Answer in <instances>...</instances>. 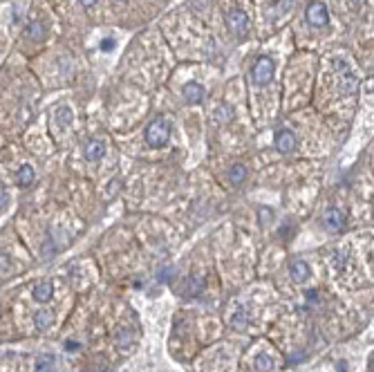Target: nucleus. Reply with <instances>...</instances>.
Masks as SVG:
<instances>
[{
  "label": "nucleus",
  "instance_id": "obj_5",
  "mask_svg": "<svg viewBox=\"0 0 374 372\" xmlns=\"http://www.w3.org/2000/svg\"><path fill=\"white\" fill-rule=\"evenodd\" d=\"M103 153H106V144L101 139H87L85 146H83V157L87 162H99L103 157Z\"/></svg>",
  "mask_w": 374,
  "mask_h": 372
},
{
  "label": "nucleus",
  "instance_id": "obj_6",
  "mask_svg": "<svg viewBox=\"0 0 374 372\" xmlns=\"http://www.w3.org/2000/svg\"><path fill=\"white\" fill-rule=\"evenodd\" d=\"M343 222H345V218H343V213L336 206H330V209L325 211L323 215V224L327 231H341L343 229Z\"/></svg>",
  "mask_w": 374,
  "mask_h": 372
},
{
  "label": "nucleus",
  "instance_id": "obj_11",
  "mask_svg": "<svg viewBox=\"0 0 374 372\" xmlns=\"http://www.w3.org/2000/svg\"><path fill=\"white\" fill-rule=\"evenodd\" d=\"M34 298L38 303H48L52 298V285L50 283H38V285L34 287Z\"/></svg>",
  "mask_w": 374,
  "mask_h": 372
},
{
  "label": "nucleus",
  "instance_id": "obj_24",
  "mask_svg": "<svg viewBox=\"0 0 374 372\" xmlns=\"http://www.w3.org/2000/svg\"><path fill=\"white\" fill-rule=\"evenodd\" d=\"M334 70H347V63L343 59H334Z\"/></svg>",
  "mask_w": 374,
  "mask_h": 372
},
{
  "label": "nucleus",
  "instance_id": "obj_4",
  "mask_svg": "<svg viewBox=\"0 0 374 372\" xmlns=\"http://www.w3.org/2000/svg\"><path fill=\"white\" fill-rule=\"evenodd\" d=\"M226 25L238 38H242L249 29V16L242 12V9H231V12L226 14Z\"/></svg>",
  "mask_w": 374,
  "mask_h": 372
},
{
  "label": "nucleus",
  "instance_id": "obj_1",
  "mask_svg": "<svg viewBox=\"0 0 374 372\" xmlns=\"http://www.w3.org/2000/svg\"><path fill=\"white\" fill-rule=\"evenodd\" d=\"M168 137H170V123L166 117H155L153 121L148 123L146 128V142L150 146L155 148H162L168 144Z\"/></svg>",
  "mask_w": 374,
  "mask_h": 372
},
{
  "label": "nucleus",
  "instance_id": "obj_13",
  "mask_svg": "<svg viewBox=\"0 0 374 372\" xmlns=\"http://www.w3.org/2000/svg\"><path fill=\"white\" fill-rule=\"evenodd\" d=\"M244 177H247V168L242 166V164H236L231 170H228V179H231V184H242Z\"/></svg>",
  "mask_w": 374,
  "mask_h": 372
},
{
  "label": "nucleus",
  "instance_id": "obj_26",
  "mask_svg": "<svg viewBox=\"0 0 374 372\" xmlns=\"http://www.w3.org/2000/svg\"><path fill=\"white\" fill-rule=\"evenodd\" d=\"M5 267H7V260H5V256H0V271H3Z\"/></svg>",
  "mask_w": 374,
  "mask_h": 372
},
{
  "label": "nucleus",
  "instance_id": "obj_23",
  "mask_svg": "<svg viewBox=\"0 0 374 372\" xmlns=\"http://www.w3.org/2000/svg\"><path fill=\"white\" fill-rule=\"evenodd\" d=\"M101 50H103V52H110V50H114V40H112V38H106V40H103V43H101Z\"/></svg>",
  "mask_w": 374,
  "mask_h": 372
},
{
  "label": "nucleus",
  "instance_id": "obj_2",
  "mask_svg": "<svg viewBox=\"0 0 374 372\" xmlns=\"http://www.w3.org/2000/svg\"><path fill=\"white\" fill-rule=\"evenodd\" d=\"M273 70H276V68H273V61H271V59H267V56L258 59L256 65H253V70H251L253 83H258V85L269 83V81L273 79Z\"/></svg>",
  "mask_w": 374,
  "mask_h": 372
},
{
  "label": "nucleus",
  "instance_id": "obj_14",
  "mask_svg": "<svg viewBox=\"0 0 374 372\" xmlns=\"http://www.w3.org/2000/svg\"><path fill=\"white\" fill-rule=\"evenodd\" d=\"M213 115H215V121L226 123V121H231V119H233V108H231V106H224V103H222V106L215 108V112H213Z\"/></svg>",
  "mask_w": 374,
  "mask_h": 372
},
{
  "label": "nucleus",
  "instance_id": "obj_17",
  "mask_svg": "<svg viewBox=\"0 0 374 372\" xmlns=\"http://www.w3.org/2000/svg\"><path fill=\"white\" fill-rule=\"evenodd\" d=\"M228 323H231V328H233V330H244V328L249 325V316H247V314H244L242 309H240V312L233 314L231 321H228Z\"/></svg>",
  "mask_w": 374,
  "mask_h": 372
},
{
  "label": "nucleus",
  "instance_id": "obj_7",
  "mask_svg": "<svg viewBox=\"0 0 374 372\" xmlns=\"http://www.w3.org/2000/svg\"><path fill=\"white\" fill-rule=\"evenodd\" d=\"M276 148L280 153H292L296 151V137L289 130H278L276 132Z\"/></svg>",
  "mask_w": 374,
  "mask_h": 372
},
{
  "label": "nucleus",
  "instance_id": "obj_25",
  "mask_svg": "<svg viewBox=\"0 0 374 372\" xmlns=\"http://www.w3.org/2000/svg\"><path fill=\"white\" fill-rule=\"evenodd\" d=\"M79 3L83 5V7H92V5H95L97 0H79Z\"/></svg>",
  "mask_w": 374,
  "mask_h": 372
},
{
  "label": "nucleus",
  "instance_id": "obj_9",
  "mask_svg": "<svg viewBox=\"0 0 374 372\" xmlns=\"http://www.w3.org/2000/svg\"><path fill=\"white\" fill-rule=\"evenodd\" d=\"M181 95H184V99L189 103H202L204 101V87L200 83H186Z\"/></svg>",
  "mask_w": 374,
  "mask_h": 372
},
{
  "label": "nucleus",
  "instance_id": "obj_18",
  "mask_svg": "<svg viewBox=\"0 0 374 372\" xmlns=\"http://www.w3.org/2000/svg\"><path fill=\"white\" fill-rule=\"evenodd\" d=\"M34 182V168L32 166H23L18 170V184L20 186H29Z\"/></svg>",
  "mask_w": 374,
  "mask_h": 372
},
{
  "label": "nucleus",
  "instance_id": "obj_3",
  "mask_svg": "<svg viewBox=\"0 0 374 372\" xmlns=\"http://www.w3.org/2000/svg\"><path fill=\"white\" fill-rule=\"evenodd\" d=\"M305 18H307L309 25H314V27H325L327 23H330V14H327V7L320 0H314V3L307 7V12H305Z\"/></svg>",
  "mask_w": 374,
  "mask_h": 372
},
{
  "label": "nucleus",
  "instance_id": "obj_12",
  "mask_svg": "<svg viewBox=\"0 0 374 372\" xmlns=\"http://www.w3.org/2000/svg\"><path fill=\"white\" fill-rule=\"evenodd\" d=\"M45 32H48V29H45L43 23H32L27 27V32H25V36H27L29 40H43L45 38Z\"/></svg>",
  "mask_w": 374,
  "mask_h": 372
},
{
  "label": "nucleus",
  "instance_id": "obj_8",
  "mask_svg": "<svg viewBox=\"0 0 374 372\" xmlns=\"http://www.w3.org/2000/svg\"><path fill=\"white\" fill-rule=\"evenodd\" d=\"M289 273H292V278H294V281H298V283L307 281V278H309V267H307V262H305V260H298V258H294V260L289 262Z\"/></svg>",
  "mask_w": 374,
  "mask_h": 372
},
{
  "label": "nucleus",
  "instance_id": "obj_19",
  "mask_svg": "<svg viewBox=\"0 0 374 372\" xmlns=\"http://www.w3.org/2000/svg\"><path fill=\"white\" fill-rule=\"evenodd\" d=\"M54 356H40L38 363H36V372H54Z\"/></svg>",
  "mask_w": 374,
  "mask_h": 372
},
{
  "label": "nucleus",
  "instance_id": "obj_15",
  "mask_svg": "<svg viewBox=\"0 0 374 372\" xmlns=\"http://www.w3.org/2000/svg\"><path fill=\"white\" fill-rule=\"evenodd\" d=\"M253 368H256V372H269V370L273 368L271 356H267V354L256 356V361H253Z\"/></svg>",
  "mask_w": 374,
  "mask_h": 372
},
{
  "label": "nucleus",
  "instance_id": "obj_22",
  "mask_svg": "<svg viewBox=\"0 0 374 372\" xmlns=\"http://www.w3.org/2000/svg\"><path fill=\"white\" fill-rule=\"evenodd\" d=\"M7 204H9V193H7V189H0V211H3Z\"/></svg>",
  "mask_w": 374,
  "mask_h": 372
},
{
  "label": "nucleus",
  "instance_id": "obj_21",
  "mask_svg": "<svg viewBox=\"0 0 374 372\" xmlns=\"http://www.w3.org/2000/svg\"><path fill=\"white\" fill-rule=\"evenodd\" d=\"M130 339H132V334L128 332V330H121V332L117 334V343L121 345V348H126V345L130 343Z\"/></svg>",
  "mask_w": 374,
  "mask_h": 372
},
{
  "label": "nucleus",
  "instance_id": "obj_20",
  "mask_svg": "<svg viewBox=\"0 0 374 372\" xmlns=\"http://www.w3.org/2000/svg\"><path fill=\"white\" fill-rule=\"evenodd\" d=\"M34 323H36V330H48V325H50V314L48 312H36V316H34Z\"/></svg>",
  "mask_w": 374,
  "mask_h": 372
},
{
  "label": "nucleus",
  "instance_id": "obj_10",
  "mask_svg": "<svg viewBox=\"0 0 374 372\" xmlns=\"http://www.w3.org/2000/svg\"><path fill=\"white\" fill-rule=\"evenodd\" d=\"M356 85H358V79H356V74H352V72H347L345 76H343V81H341V92L343 95H354L356 92Z\"/></svg>",
  "mask_w": 374,
  "mask_h": 372
},
{
  "label": "nucleus",
  "instance_id": "obj_16",
  "mask_svg": "<svg viewBox=\"0 0 374 372\" xmlns=\"http://www.w3.org/2000/svg\"><path fill=\"white\" fill-rule=\"evenodd\" d=\"M296 5V0H276L273 3V16H283V14H287V12H292V7Z\"/></svg>",
  "mask_w": 374,
  "mask_h": 372
}]
</instances>
